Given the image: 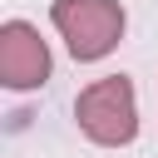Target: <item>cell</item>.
<instances>
[{
	"mask_svg": "<svg viewBox=\"0 0 158 158\" xmlns=\"http://www.w3.org/2000/svg\"><path fill=\"white\" fill-rule=\"evenodd\" d=\"M74 118L89 143L99 148H128L138 138V94L128 74H104L74 99Z\"/></svg>",
	"mask_w": 158,
	"mask_h": 158,
	"instance_id": "obj_1",
	"label": "cell"
},
{
	"mask_svg": "<svg viewBox=\"0 0 158 158\" xmlns=\"http://www.w3.org/2000/svg\"><path fill=\"white\" fill-rule=\"evenodd\" d=\"M49 20H54L59 40L69 44V54L79 64H94V59L114 54V44L123 40V25H128L118 0H54Z\"/></svg>",
	"mask_w": 158,
	"mask_h": 158,
	"instance_id": "obj_2",
	"label": "cell"
},
{
	"mask_svg": "<svg viewBox=\"0 0 158 158\" xmlns=\"http://www.w3.org/2000/svg\"><path fill=\"white\" fill-rule=\"evenodd\" d=\"M54 59H49V44L40 40V30L30 20H5L0 25V84L5 89H40L49 79Z\"/></svg>",
	"mask_w": 158,
	"mask_h": 158,
	"instance_id": "obj_3",
	"label": "cell"
}]
</instances>
